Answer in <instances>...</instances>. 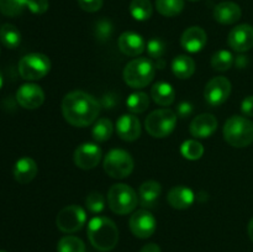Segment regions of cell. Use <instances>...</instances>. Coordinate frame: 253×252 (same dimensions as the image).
I'll return each instance as SVG.
<instances>
[{
    "label": "cell",
    "mask_w": 253,
    "mask_h": 252,
    "mask_svg": "<svg viewBox=\"0 0 253 252\" xmlns=\"http://www.w3.org/2000/svg\"><path fill=\"white\" fill-rule=\"evenodd\" d=\"M51 71V61L43 53H29L19 62V73L26 81H39Z\"/></svg>",
    "instance_id": "ba28073f"
},
{
    "label": "cell",
    "mask_w": 253,
    "mask_h": 252,
    "mask_svg": "<svg viewBox=\"0 0 253 252\" xmlns=\"http://www.w3.org/2000/svg\"><path fill=\"white\" fill-rule=\"evenodd\" d=\"M138 203L137 194L127 184L118 183L111 185L108 193V204L111 211L118 215H126L136 209Z\"/></svg>",
    "instance_id": "5b68a950"
},
{
    "label": "cell",
    "mask_w": 253,
    "mask_h": 252,
    "mask_svg": "<svg viewBox=\"0 0 253 252\" xmlns=\"http://www.w3.org/2000/svg\"><path fill=\"white\" fill-rule=\"evenodd\" d=\"M88 239L94 249L108 252L118 245L119 229L115 222L105 216H95L88 224Z\"/></svg>",
    "instance_id": "7a4b0ae2"
},
{
    "label": "cell",
    "mask_w": 253,
    "mask_h": 252,
    "mask_svg": "<svg viewBox=\"0 0 253 252\" xmlns=\"http://www.w3.org/2000/svg\"><path fill=\"white\" fill-rule=\"evenodd\" d=\"M57 252H85V245L79 237L68 235L58 241Z\"/></svg>",
    "instance_id": "4dcf8cb0"
},
{
    "label": "cell",
    "mask_w": 253,
    "mask_h": 252,
    "mask_svg": "<svg viewBox=\"0 0 253 252\" xmlns=\"http://www.w3.org/2000/svg\"><path fill=\"white\" fill-rule=\"evenodd\" d=\"M127 109L133 114H141L150 106V96L143 91H135L126 100Z\"/></svg>",
    "instance_id": "f1b7e54d"
},
{
    "label": "cell",
    "mask_w": 253,
    "mask_h": 252,
    "mask_svg": "<svg viewBox=\"0 0 253 252\" xmlns=\"http://www.w3.org/2000/svg\"><path fill=\"white\" fill-rule=\"evenodd\" d=\"M100 108V103L83 90L69 91L62 100L64 120L76 127H85L95 123Z\"/></svg>",
    "instance_id": "6da1fadb"
},
{
    "label": "cell",
    "mask_w": 253,
    "mask_h": 252,
    "mask_svg": "<svg viewBox=\"0 0 253 252\" xmlns=\"http://www.w3.org/2000/svg\"><path fill=\"white\" fill-rule=\"evenodd\" d=\"M104 170L106 174L115 179H124L132 173L133 158L127 151L121 148H113L104 157Z\"/></svg>",
    "instance_id": "8992f818"
},
{
    "label": "cell",
    "mask_w": 253,
    "mask_h": 252,
    "mask_svg": "<svg viewBox=\"0 0 253 252\" xmlns=\"http://www.w3.org/2000/svg\"><path fill=\"white\" fill-rule=\"evenodd\" d=\"M37 172H39L37 163L31 157L20 158L14 166V178L20 184H27L34 180Z\"/></svg>",
    "instance_id": "44dd1931"
},
{
    "label": "cell",
    "mask_w": 253,
    "mask_h": 252,
    "mask_svg": "<svg viewBox=\"0 0 253 252\" xmlns=\"http://www.w3.org/2000/svg\"><path fill=\"white\" fill-rule=\"evenodd\" d=\"M16 100L24 109L34 110L40 108L44 101V93L40 85L35 83L22 84L16 91Z\"/></svg>",
    "instance_id": "4fadbf2b"
},
{
    "label": "cell",
    "mask_w": 253,
    "mask_h": 252,
    "mask_svg": "<svg viewBox=\"0 0 253 252\" xmlns=\"http://www.w3.org/2000/svg\"><path fill=\"white\" fill-rule=\"evenodd\" d=\"M177 124V114L170 109H157L145 120V128L152 137L163 138L173 132Z\"/></svg>",
    "instance_id": "52a82bcc"
},
{
    "label": "cell",
    "mask_w": 253,
    "mask_h": 252,
    "mask_svg": "<svg viewBox=\"0 0 253 252\" xmlns=\"http://www.w3.org/2000/svg\"><path fill=\"white\" fill-rule=\"evenodd\" d=\"M118 44L120 51L130 57L140 56L146 49V41L143 37L133 31H126L121 34Z\"/></svg>",
    "instance_id": "ac0fdd59"
},
{
    "label": "cell",
    "mask_w": 253,
    "mask_h": 252,
    "mask_svg": "<svg viewBox=\"0 0 253 252\" xmlns=\"http://www.w3.org/2000/svg\"><path fill=\"white\" fill-rule=\"evenodd\" d=\"M130 230L138 239H148L155 234L157 229V221L152 212L146 209L137 210L130 217Z\"/></svg>",
    "instance_id": "8fae6325"
},
{
    "label": "cell",
    "mask_w": 253,
    "mask_h": 252,
    "mask_svg": "<svg viewBox=\"0 0 253 252\" xmlns=\"http://www.w3.org/2000/svg\"><path fill=\"white\" fill-rule=\"evenodd\" d=\"M116 103H118V98H116L115 94L108 93L103 96V99L100 101V105L105 109H113L116 105Z\"/></svg>",
    "instance_id": "60d3db41"
},
{
    "label": "cell",
    "mask_w": 253,
    "mask_h": 252,
    "mask_svg": "<svg viewBox=\"0 0 253 252\" xmlns=\"http://www.w3.org/2000/svg\"><path fill=\"white\" fill-rule=\"evenodd\" d=\"M193 113V105L189 101H182V103L178 105L177 108V114L179 118H188V116L192 115Z\"/></svg>",
    "instance_id": "ab89813d"
},
{
    "label": "cell",
    "mask_w": 253,
    "mask_h": 252,
    "mask_svg": "<svg viewBox=\"0 0 253 252\" xmlns=\"http://www.w3.org/2000/svg\"><path fill=\"white\" fill-rule=\"evenodd\" d=\"M114 27L110 20L101 19L95 22V27H94V36L99 42H106L110 40L111 35H113Z\"/></svg>",
    "instance_id": "836d02e7"
},
{
    "label": "cell",
    "mask_w": 253,
    "mask_h": 252,
    "mask_svg": "<svg viewBox=\"0 0 253 252\" xmlns=\"http://www.w3.org/2000/svg\"><path fill=\"white\" fill-rule=\"evenodd\" d=\"M247 231H249V236L251 239V241L253 242V217L250 220L249 222V227H247Z\"/></svg>",
    "instance_id": "7bdbcfd3"
},
{
    "label": "cell",
    "mask_w": 253,
    "mask_h": 252,
    "mask_svg": "<svg viewBox=\"0 0 253 252\" xmlns=\"http://www.w3.org/2000/svg\"><path fill=\"white\" fill-rule=\"evenodd\" d=\"M153 101L161 106H169L175 100V90L167 82H158L151 89Z\"/></svg>",
    "instance_id": "603a6c76"
},
{
    "label": "cell",
    "mask_w": 253,
    "mask_h": 252,
    "mask_svg": "<svg viewBox=\"0 0 253 252\" xmlns=\"http://www.w3.org/2000/svg\"><path fill=\"white\" fill-rule=\"evenodd\" d=\"M0 252H5V251H0Z\"/></svg>",
    "instance_id": "bcb514c9"
},
{
    "label": "cell",
    "mask_w": 253,
    "mask_h": 252,
    "mask_svg": "<svg viewBox=\"0 0 253 252\" xmlns=\"http://www.w3.org/2000/svg\"><path fill=\"white\" fill-rule=\"evenodd\" d=\"M86 222V212L79 205H68L58 212L56 225L62 232L73 234L79 231Z\"/></svg>",
    "instance_id": "9c48e42d"
},
{
    "label": "cell",
    "mask_w": 253,
    "mask_h": 252,
    "mask_svg": "<svg viewBox=\"0 0 253 252\" xmlns=\"http://www.w3.org/2000/svg\"><path fill=\"white\" fill-rule=\"evenodd\" d=\"M0 41L6 48L14 49L21 43V34L16 26L11 24H5L0 27Z\"/></svg>",
    "instance_id": "d4e9b609"
},
{
    "label": "cell",
    "mask_w": 253,
    "mask_h": 252,
    "mask_svg": "<svg viewBox=\"0 0 253 252\" xmlns=\"http://www.w3.org/2000/svg\"><path fill=\"white\" fill-rule=\"evenodd\" d=\"M162 193V187L156 180H146L140 185L138 189V197H140V203L143 208H155L158 203L160 195Z\"/></svg>",
    "instance_id": "7402d4cb"
},
{
    "label": "cell",
    "mask_w": 253,
    "mask_h": 252,
    "mask_svg": "<svg viewBox=\"0 0 253 252\" xmlns=\"http://www.w3.org/2000/svg\"><path fill=\"white\" fill-rule=\"evenodd\" d=\"M241 111L244 116L253 118V95H249L242 100L241 103Z\"/></svg>",
    "instance_id": "f35d334b"
},
{
    "label": "cell",
    "mask_w": 253,
    "mask_h": 252,
    "mask_svg": "<svg viewBox=\"0 0 253 252\" xmlns=\"http://www.w3.org/2000/svg\"><path fill=\"white\" fill-rule=\"evenodd\" d=\"M222 133L225 141L232 147H247L253 142V121L246 116H231L225 123Z\"/></svg>",
    "instance_id": "3957f363"
},
{
    "label": "cell",
    "mask_w": 253,
    "mask_h": 252,
    "mask_svg": "<svg viewBox=\"0 0 253 252\" xmlns=\"http://www.w3.org/2000/svg\"><path fill=\"white\" fill-rule=\"evenodd\" d=\"M180 153L189 161H197L204 155V147L197 140H187L180 146Z\"/></svg>",
    "instance_id": "1f68e13d"
},
{
    "label": "cell",
    "mask_w": 253,
    "mask_h": 252,
    "mask_svg": "<svg viewBox=\"0 0 253 252\" xmlns=\"http://www.w3.org/2000/svg\"><path fill=\"white\" fill-rule=\"evenodd\" d=\"M156 7L163 16H177L184 9V0H156Z\"/></svg>",
    "instance_id": "83f0119b"
},
{
    "label": "cell",
    "mask_w": 253,
    "mask_h": 252,
    "mask_svg": "<svg viewBox=\"0 0 253 252\" xmlns=\"http://www.w3.org/2000/svg\"><path fill=\"white\" fill-rule=\"evenodd\" d=\"M189 1H199V0H189Z\"/></svg>",
    "instance_id": "f6af8a7d"
},
{
    "label": "cell",
    "mask_w": 253,
    "mask_h": 252,
    "mask_svg": "<svg viewBox=\"0 0 253 252\" xmlns=\"http://www.w3.org/2000/svg\"><path fill=\"white\" fill-rule=\"evenodd\" d=\"M208 41L207 32L199 26L188 27L180 37V44L189 53H197L205 47Z\"/></svg>",
    "instance_id": "9a60e30c"
},
{
    "label": "cell",
    "mask_w": 253,
    "mask_h": 252,
    "mask_svg": "<svg viewBox=\"0 0 253 252\" xmlns=\"http://www.w3.org/2000/svg\"><path fill=\"white\" fill-rule=\"evenodd\" d=\"M172 72L177 78L188 79L194 74L195 62L187 54H179L172 62Z\"/></svg>",
    "instance_id": "cb8c5ba5"
},
{
    "label": "cell",
    "mask_w": 253,
    "mask_h": 252,
    "mask_svg": "<svg viewBox=\"0 0 253 252\" xmlns=\"http://www.w3.org/2000/svg\"><path fill=\"white\" fill-rule=\"evenodd\" d=\"M85 205L89 211L93 212V214H99L105 208V198L101 193L93 192L86 197Z\"/></svg>",
    "instance_id": "e575fe53"
},
{
    "label": "cell",
    "mask_w": 253,
    "mask_h": 252,
    "mask_svg": "<svg viewBox=\"0 0 253 252\" xmlns=\"http://www.w3.org/2000/svg\"><path fill=\"white\" fill-rule=\"evenodd\" d=\"M156 74V66L151 59L136 58L128 62L124 68V81L128 86L141 89L147 86L153 81Z\"/></svg>",
    "instance_id": "277c9868"
},
{
    "label": "cell",
    "mask_w": 253,
    "mask_h": 252,
    "mask_svg": "<svg viewBox=\"0 0 253 252\" xmlns=\"http://www.w3.org/2000/svg\"><path fill=\"white\" fill-rule=\"evenodd\" d=\"M168 204L177 210H184L192 207L195 200V194L190 188L184 185L173 187L167 195Z\"/></svg>",
    "instance_id": "d6986e66"
},
{
    "label": "cell",
    "mask_w": 253,
    "mask_h": 252,
    "mask_svg": "<svg viewBox=\"0 0 253 252\" xmlns=\"http://www.w3.org/2000/svg\"><path fill=\"white\" fill-rule=\"evenodd\" d=\"M153 7L150 0H132L130 2V14L137 21H146L152 16Z\"/></svg>",
    "instance_id": "4316f807"
},
{
    "label": "cell",
    "mask_w": 253,
    "mask_h": 252,
    "mask_svg": "<svg viewBox=\"0 0 253 252\" xmlns=\"http://www.w3.org/2000/svg\"><path fill=\"white\" fill-rule=\"evenodd\" d=\"M146 49H147L148 54L151 58L153 59H160L161 57L165 53V43L161 41L160 39H151L150 41L146 44Z\"/></svg>",
    "instance_id": "d590c367"
},
{
    "label": "cell",
    "mask_w": 253,
    "mask_h": 252,
    "mask_svg": "<svg viewBox=\"0 0 253 252\" xmlns=\"http://www.w3.org/2000/svg\"><path fill=\"white\" fill-rule=\"evenodd\" d=\"M104 0H78V5L86 12H95L101 9Z\"/></svg>",
    "instance_id": "74e56055"
},
{
    "label": "cell",
    "mask_w": 253,
    "mask_h": 252,
    "mask_svg": "<svg viewBox=\"0 0 253 252\" xmlns=\"http://www.w3.org/2000/svg\"><path fill=\"white\" fill-rule=\"evenodd\" d=\"M140 252H162L157 244H147L141 249Z\"/></svg>",
    "instance_id": "b9f144b4"
},
{
    "label": "cell",
    "mask_w": 253,
    "mask_h": 252,
    "mask_svg": "<svg viewBox=\"0 0 253 252\" xmlns=\"http://www.w3.org/2000/svg\"><path fill=\"white\" fill-rule=\"evenodd\" d=\"M114 132V125L109 119L101 118L94 123L93 130H91V135L93 138L98 142H105L109 138L113 136Z\"/></svg>",
    "instance_id": "484cf974"
},
{
    "label": "cell",
    "mask_w": 253,
    "mask_h": 252,
    "mask_svg": "<svg viewBox=\"0 0 253 252\" xmlns=\"http://www.w3.org/2000/svg\"><path fill=\"white\" fill-rule=\"evenodd\" d=\"M241 7L234 1H222L215 6L212 16L219 24L232 25L241 19Z\"/></svg>",
    "instance_id": "ffe728a7"
},
{
    "label": "cell",
    "mask_w": 253,
    "mask_h": 252,
    "mask_svg": "<svg viewBox=\"0 0 253 252\" xmlns=\"http://www.w3.org/2000/svg\"><path fill=\"white\" fill-rule=\"evenodd\" d=\"M232 85L226 77H215L210 79L204 89L205 101L210 106H220L229 99Z\"/></svg>",
    "instance_id": "30bf717a"
},
{
    "label": "cell",
    "mask_w": 253,
    "mask_h": 252,
    "mask_svg": "<svg viewBox=\"0 0 253 252\" xmlns=\"http://www.w3.org/2000/svg\"><path fill=\"white\" fill-rule=\"evenodd\" d=\"M234 56L230 51L226 49H220V51L215 52L211 57V67L215 71L225 72L230 69L234 64Z\"/></svg>",
    "instance_id": "f546056e"
},
{
    "label": "cell",
    "mask_w": 253,
    "mask_h": 252,
    "mask_svg": "<svg viewBox=\"0 0 253 252\" xmlns=\"http://www.w3.org/2000/svg\"><path fill=\"white\" fill-rule=\"evenodd\" d=\"M101 148L98 145L91 142L82 143L81 146L76 148L73 155L74 163L78 168L84 170L93 169L99 165L101 160Z\"/></svg>",
    "instance_id": "7c38bea8"
},
{
    "label": "cell",
    "mask_w": 253,
    "mask_h": 252,
    "mask_svg": "<svg viewBox=\"0 0 253 252\" xmlns=\"http://www.w3.org/2000/svg\"><path fill=\"white\" fill-rule=\"evenodd\" d=\"M48 6V0H27V9L35 15L44 14Z\"/></svg>",
    "instance_id": "8d00e7d4"
},
{
    "label": "cell",
    "mask_w": 253,
    "mask_h": 252,
    "mask_svg": "<svg viewBox=\"0 0 253 252\" xmlns=\"http://www.w3.org/2000/svg\"><path fill=\"white\" fill-rule=\"evenodd\" d=\"M116 131L121 140L132 142L141 135L140 120L132 114H124L116 121Z\"/></svg>",
    "instance_id": "2e32d148"
},
{
    "label": "cell",
    "mask_w": 253,
    "mask_h": 252,
    "mask_svg": "<svg viewBox=\"0 0 253 252\" xmlns=\"http://www.w3.org/2000/svg\"><path fill=\"white\" fill-rule=\"evenodd\" d=\"M227 42L229 46L239 53L250 51L253 48V26L249 24L237 25L230 31Z\"/></svg>",
    "instance_id": "5bb4252c"
},
{
    "label": "cell",
    "mask_w": 253,
    "mask_h": 252,
    "mask_svg": "<svg viewBox=\"0 0 253 252\" xmlns=\"http://www.w3.org/2000/svg\"><path fill=\"white\" fill-rule=\"evenodd\" d=\"M217 128V120L212 114H200L195 116L189 126L192 136L197 138L210 137Z\"/></svg>",
    "instance_id": "e0dca14e"
},
{
    "label": "cell",
    "mask_w": 253,
    "mask_h": 252,
    "mask_svg": "<svg viewBox=\"0 0 253 252\" xmlns=\"http://www.w3.org/2000/svg\"><path fill=\"white\" fill-rule=\"evenodd\" d=\"M2 76H1V72H0V89H1V86H2Z\"/></svg>",
    "instance_id": "ee69618b"
},
{
    "label": "cell",
    "mask_w": 253,
    "mask_h": 252,
    "mask_svg": "<svg viewBox=\"0 0 253 252\" xmlns=\"http://www.w3.org/2000/svg\"><path fill=\"white\" fill-rule=\"evenodd\" d=\"M27 7V0H0V11L5 16H19Z\"/></svg>",
    "instance_id": "d6a6232c"
}]
</instances>
